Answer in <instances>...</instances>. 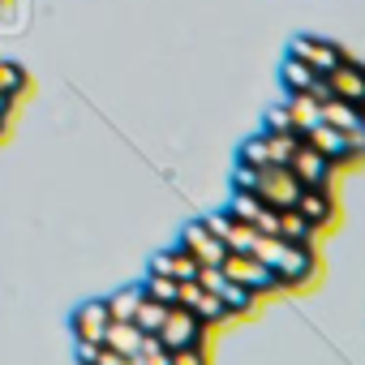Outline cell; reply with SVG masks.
Segmentation results:
<instances>
[{"instance_id":"6da1fadb","label":"cell","mask_w":365,"mask_h":365,"mask_svg":"<svg viewBox=\"0 0 365 365\" xmlns=\"http://www.w3.org/2000/svg\"><path fill=\"white\" fill-rule=\"evenodd\" d=\"M271 271H275V279H279L284 292H297V288L318 284L322 258H318V250H301V245H288V241H284V250H279V258L271 262Z\"/></svg>"},{"instance_id":"7c38bea8","label":"cell","mask_w":365,"mask_h":365,"mask_svg":"<svg viewBox=\"0 0 365 365\" xmlns=\"http://www.w3.org/2000/svg\"><path fill=\"white\" fill-rule=\"evenodd\" d=\"M202 224L224 241V250H228V254H250V250H254V241H258V232H254L250 224H241L237 215H228V211H215V215H207Z\"/></svg>"},{"instance_id":"52a82bcc","label":"cell","mask_w":365,"mask_h":365,"mask_svg":"<svg viewBox=\"0 0 365 365\" xmlns=\"http://www.w3.org/2000/svg\"><path fill=\"white\" fill-rule=\"evenodd\" d=\"M288 56L305 61L314 73H331L348 52H344L339 43H331V39H318V35H292V39H288Z\"/></svg>"},{"instance_id":"8992f818","label":"cell","mask_w":365,"mask_h":365,"mask_svg":"<svg viewBox=\"0 0 365 365\" xmlns=\"http://www.w3.org/2000/svg\"><path fill=\"white\" fill-rule=\"evenodd\" d=\"M176 305H185L198 322H207V327H224V322H232L228 318V309H224V301L215 297V292H207L198 279H180V288H176Z\"/></svg>"},{"instance_id":"9c48e42d","label":"cell","mask_w":365,"mask_h":365,"mask_svg":"<svg viewBox=\"0 0 365 365\" xmlns=\"http://www.w3.org/2000/svg\"><path fill=\"white\" fill-rule=\"evenodd\" d=\"M288 172L301 180V190H305V185H335V163H331L327 155H318L305 138H301V146L292 150Z\"/></svg>"},{"instance_id":"83f0119b","label":"cell","mask_w":365,"mask_h":365,"mask_svg":"<svg viewBox=\"0 0 365 365\" xmlns=\"http://www.w3.org/2000/svg\"><path fill=\"white\" fill-rule=\"evenodd\" d=\"M91 365H142V356H125V352H116V348H103L99 344V352H95V361Z\"/></svg>"},{"instance_id":"9a60e30c","label":"cell","mask_w":365,"mask_h":365,"mask_svg":"<svg viewBox=\"0 0 365 365\" xmlns=\"http://www.w3.org/2000/svg\"><path fill=\"white\" fill-rule=\"evenodd\" d=\"M279 241H288V245H301V250H318V232L309 228V220H305L297 207L279 211Z\"/></svg>"},{"instance_id":"f546056e","label":"cell","mask_w":365,"mask_h":365,"mask_svg":"<svg viewBox=\"0 0 365 365\" xmlns=\"http://www.w3.org/2000/svg\"><path fill=\"white\" fill-rule=\"evenodd\" d=\"M0 112H14V99H9L5 91H0Z\"/></svg>"},{"instance_id":"484cf974","label":"cell","mask_w":365,"mask_h":365,"mask_svg":"<svg viewBox=\"0 0 365 365\" xmlns=\"http://www.w3.org/2000/svg\"><path fill=\"white\" fill-rule=\"evenodd\" d=\"M262 133H297V129H292V112H288V103L267 108V116H262Z\"/></svg>"},{"instance_id":"2e32d148","label":"cell","mask_w":365,"mask_h":365,"mask_svg":"<svg viewBox=\"0 0 365 365\" xmlns=\"http://www.w3.org/2000/svg\"><path fill=\"white\" fill-rule=\"evenodd\" d=\"M150 271L172 275V279H194V275H198V262L190 258V250L172 245V250H163V254H155V258H150Z\"/></svg>"},{"instance_id":"5bb4252c","label":"cell","mask_w":365,"mask_h":365,"mask_svg":"<svg viewBox=\"0 0 365 365\" xmlns=\"http://www.w3.org/2000/svg\"><path fill=\"white\" fill-rule=\"evenodd\" d=\"M318 78H322V73H314L305 61H297V56L284 52V61H279V86H284L288 95H309Z\"/></svg>"},{"instance_id":"7a4b0ae2","label":"cell","mask_w":365,"mask_h":365,"mask_svg":"<svg viewBox=\"0 0 365 365\" xmlns=\"http://www.w3.org/2000/svg\"><path fill=\"white\" fill-rule=\"evenodd\" d=\"M220 271L232 279V284H241V288H250L258 301H267V297H275V292H284L279 288V279H275V271L262 262V258H254V254H224V262H220Z\"/></svg>"},{"instance_id":"603a6c76","label":"cell","mask_w":365,"mask_h":365,"mask_svg":"<svg viewBox=\"0 0 365 365\" xmlns=\"http://www.w3.org/2000/svg\"><path fill=\"white\" fill-rule=\"evenodd\" d=\"M262 138H267V159H271V163H284V168H288L292 150L301 146V133H262Z\"/></svg>"},{"instance_id":"4dcf8cb0","label":"cell","mask_w":365,"mask_h":365,"mask_svg":"<svg viewBox=\"0 0 365 365\" xmlns=\"http://www.w3.org/2000/svg\"><path fill=\"white\" fill-rule=\"evenodd\" d=\"M361 120H365V103H361Z\"/></svg>"},{"instance_id":"d6986e66","label":"cell","mask_w":365,"mask_h":365,"mask_svg":"<svg viewBox=\"0 0 365 365\" xmlns=\"http://www.w3.org/2000/svg\"><path fill=\"white\" fill-rule=\"evenodd\" d=\"M284 103H288V112H292V129H297L301 138H305V133L322 120V103H314L309 95H288Z\"/></svg>"},{"instance_id":"ffe728a7","label":"cell","mask_w":365,"mask_h":365,"mask_svg":"<svg viewBox=\"0 0 365 365\" xmlns=\"http://www.w3.org/2000/svg\"><path fill=\"white\" fill-rule=\"evenodd\" d=\"M322 120L335 125V129H344V133H352V129L365 125V120H361V108H356V103H344V99H327V103H322Z\"/></svg>"},{"instance_id":"e0dca14e","label":"cell","mask_w":365,"mask_h":365,"mask_svg":"<svg viewBox=\"0 0 365 365\" xmlns=\"http://www.w3.org/2000/svg\"><path fill=\"white\" fill-rule=\"evenodd\" d=\"M142 339H146V335H142L133 322H125V318H112L99 344H103V348H116V352H125V356H138V352H142Z\"/></svg>"},{"instance_id":"f1b7e54d","label":"cell","mask_w":365,"mask_h":365,"mask_svg":"<svg viewBox=\"0 0 365 365\" xmlns=\"http://www.w3.org/2000/svg\"><path fill=\"white\" fill-rule=\"evenodd\" d=\"M172 365H211V361H207V348H176Z\"/></svg>"},{"instance_id":"cb8c5ba5","label":"cell","mask_w":365,"mask_h":365,"mask_svg":"<svg viewBox=\"0 0 365 365\" xmlns=\"http://www.w3.org/2000/svg\"><path fill=\"white\" fill-rule=\"evenodd\" d=\"M138 301H142V288H120V292H112L103 305H108V314H112V318H125V322H133V309H138Z\"/></svg>"},{"instance_id":"8fae6325","label":"cell","mask_w":365,"mask_h":365,"mask_svg":"<svg viewBox=\"0 0 365 365\" xmlns=\"http://www.w3.org/2000/svg\"><path fill=\"white\" fill-rule=\"evenodd\" d=\"M327 78V86H331V95L335 99H344V103H365V65L356 61V56H344L331 73H322Z\"/></svg>"},{"instance_id":"277c9868","label":"cell","mask_w":365,"mask_h":365,"mask_svg":"<svg viewBox=\"0 0 365 365\" xmlns=\"http://www.w3.org/2000/svg\"><path fill=\"white\" fill-rule=\"evenodd\" d=\"M254 194L267 202V207H275V211H288V207H297V194H301V180L284 168V163H262L258 168V180H254Z\"/></svg>"},{"instance_id":"3957f363","label":"cell","mask_w":365,"mask_h":365,"mask_svg":"<svg viewBox=\"0 0 365 365\" xmlns=\"http://www.w3.org/2000/svg\"><path fill=\"white\" fill-rule=\"evenodd\" d=\"M207 335H211V327L198 322L185 305H172V309L163 314V327L155 331V339H159L168 352H176V348H207Z\"/></svg>"},{"instance_id":"d4e9b609","label":"cell","mask_w":365,"mask_h":365,"mask_svg":"<svg viewBox=\"0 0 365 365\" xmlns=\"http://www.w3.org/2000/svg\"><path fill=\"white\" fill-rule=\"evenodd\" d=\"M26 69L22 65H14V61H0V91H5L9 99H18V95H26Z\"/></svg>"},{"instance_id":"ba28073f","label":"cell","mask_w":365,"mask_h":365,"mask_svg":"<svg viewBox=\"0 0 365 365\" xmlns=\"http://www.w3.org/2000/svg\"><path fill=\"white\" fill-rule=\"evenodd\" d=\"M305 142H309L318 155H327V159L335 163V172H344V168L361 163V159H356V150H352V142H348V133H344V129H335V125H327V120H318V125L305 133Z\"/></svg>"},{"instance_id":"ac0fdd59","label":"cell","mask_w":365,"mask_h":365,"mask_svg":"<svg viewBox=\"0 0 365 365\" xmlns=\"http://www.w3.org/2000/svg\"><path fill=\"white\" fill-rule=\"evenodd\" d=\"M215 297L224 301V309H228V318H254V314H258V297H254L250 288H241V284H232V279H224V288H220Z\"/></svg>"},{"instance_id":"4316f807","label":"cell","mask_w":365,"mask_h":365,"mask_svg":"<svg viewBox=\"0 0 365 365\" xmlns=\"http://www.w3.org/2000/svg\"><path fill=\"white\" fill-rule=\"evenodd\" d=\"M241 163H250V168H262V163H271L267 159V138L262 133H254V138H245L241 142V155H237Z\"/></svg>"},{"instance_id":"5b68a950","label":"cell","mask_w":365,"mask_h":365,"mask_svg":"<svg viewBox=\"0 0 365 365\" xmlns=\"http://www.w3.org/2000/svg\"><path fill=\"white\" fill-rule=\"evenodd\" d=\"M297 211L309 220V228L318 237H327L339 220V198H335V185H305L297 194Z\"/></svg>"},{"instance_id":"30bf717a","label":"cell","mask_w":365,"mask_h":365,"mask_svg":"<svg viewBox=\"0 0 365 365\" xmlns=\"http://www.w3.org/2000/svg\"><path fill=\"white\" fill-rule=\"evenodd\" d=\"M176 245H180V250H190V258H194L198 267H220V262H224V254H228V250H224V241H220V237H215L202 220L180 228Z\"/></svg>"},{"instance_id":"4fadbf2b","label":"cell","mask_w":365,"mask_h":365,"mask_svg":"<svg viewBox=\"0 0 365 365\" xmlns=\"http://www.w3.org/2000/svg\"><path fill=\"white\" fill-rule=\"evenodd\" d=\"M108 322H112V314H108L103 301H82V305L73 309V318H69L73 339H86V344H99L103 331H108Z\"/></svg>"},{"instance_id":"44dd1931","label":"cell","mask_w":365,"mask_h":365,"mask_svg":"<svg viewBox=\"0 0 365 365\" xmlns=\"http://www.w3.org/2000/svg\"><path fill=\"white\" fill-rule=\"evenodd\" d=\"M172 305H159V301H150V297H142L138 301V309H133V327L142 331V335H155L159 327H163V314H168Z\"/></svg>"},{"instance_id":"7402d4cb","label":"cell","mask_w":365,"mask_h":365,"mask_svg":"<svg viewBox=\"0 0 365 365\" xmlns=\"http://www.w3.org/2000/svg\"><path fill=\"white\" fill-rule=\"evenodd\" d=\"M176 288H180V279L150 271L146 284H142V297H150V301H159V305H176Z\"/></svg>"}]
</instances>
